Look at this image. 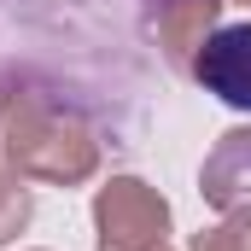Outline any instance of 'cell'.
<instances>
[{
	"label": "cell",
	"instance_id": "obj_1",
	"mask_svg": "<svg viewBox=\"0 0 251 251\" xmlns=\"http://www.w3.org/2000/svg\"><path fill=\"white\" fill-rule=\"evenodd\" d=\"M0 158L24 181L47 187H82L100 176L94 128L41 94H0Z\"/></svg>",
	"mask_w": 251,
	"mask_h": 251
},
{
	"label": "cell",
	"instance_id": "obj_2",
	"mask_svg": "<svg viewBox=\"0 0 251 251\" xmlns=\"http://www.w3.org/2000/svg\"><path fill=\"white\" fill-rule=\"evenodd\" d=\"M94 234L100 251H158L170 246V199L140 176H111L94 193Z\"/></svg>",
	"mask_w": 251,
	"mask_h": 251
},
{
	"label": "cell",
	"instance_id": "obj_3",
	"mask_svg": "<svg viewBox=\"0 0 251 251\" xmlns=\"http://www.w3.org/2000/svg\"><path fill=\"white\" fill-rule=\"evenodd\" d=\"M187 76L204 94H216L222 105L251 111V24H216L204 35V47L193 53Z\"/></svg>",
	"mask_w": 251,
	"mask_h": 251
},
{
	"label": "cell",
	"instance_id": "obj_4",
	"mask_svg": "<svg viewBox=\"0 0 251 251\" xmlns=\"http://www.w3.org/2000/svg\"><path fill=\"white\" fill-rule=\"evenodd\" d=\"M222 6L228 0H152L146 6V35L158 41V53L170 59V70H193V53L216 29Z\"/></svg>",
	"mask_w": 251,
	"mask_h": 251
},
{
	"label": "cell",
	"instance_id": "obj_5",
	"mask_svg": "<svg viewBox=\"0 0 251 251\" xmlns=\"http://www.w3.org/2000/svg\"><path fill=\"white\" fill-rule=\"evenodd\" d=\"M199 193H204V204H216V210L251 204V128H228V134L210 146V158H204V170H199Z\"/></svg>",
	"mask_w": 251,
	"mask_h": 251
},
{
	"label": "cell",
	"instance_id": "obj_6",
	"mask_svg": "<svg viewBox=\"0 0 251 251\" xmlns=\"http://www.w3.org/2000/svg\"><path fill=\"white\" fill-rule=\"evenodd\" d=\"M193 251H251V204L228 210L216 228H199L193 234Z\"/></svg>",
	"mask_w": 251,
	"mask_h": 251
},
{
	"label": "cell",
	"instance_id": "obj_7",
	"mask_svg": "<svg viewBox=\"0 0 251 251\" xmlns=\"http://www.w3.org/2000/svg\"><path fill=\"white\" fill-rule=\"evenodd\" d=\"M29 228V187L18 170H0V246Z\"/></svg>",
	"mask_w": 251,
	"mask_h": 251
},
{
	"label": "cell",
	"instance_id": "obj_8",
	"mask_svg": "<svg viewBox=\"0 0 251 251\" xmlns=\"http://www.w3.org/2000/svg\"><path fill=\"white\" fill-rule=\"evenodd\" d=\"M234 6H251V0H234Z\"/></svg>",
	"mask_w": 251,
	"mask_h": 251
},
{
	"label": "cell",
	"instance_id": "obj_9",
	"mask_svg": "<svg viewBox=\"0 0 251 251\" xmlns=\"http://www.w3.org/2000/svg\"><path fill=\"white\" fill-rule=\"evenodd\" d=\"M158 251H170V246H158Z\"/></svg>",
	"mask_w": 251,
	"mask_h": 251
}]
</instances>
